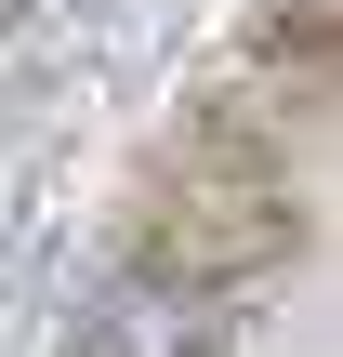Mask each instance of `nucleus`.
<instances>
[{"instance_id": "1", "label": "nucleus", "mask_w": 343, "mask_h": 357, "mask_svg": "<svg viewBox=\"0 0 343 357\" xmlns=\"http://www.w3.org/2000/svg\"><path fill=\"white\" fill-rule=\"evenodd\" d=\"M225 291H198V278H172V265H132L106 305H93V357H212V318Z\"/></svg>"}]
</instances>
